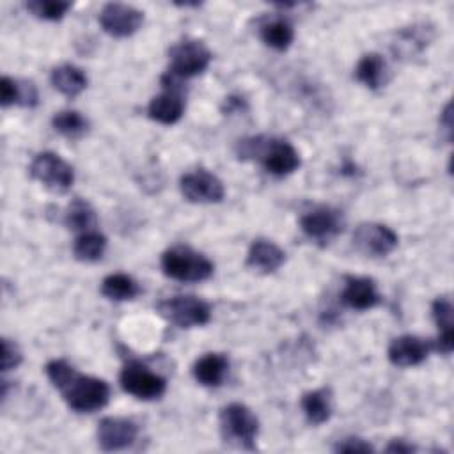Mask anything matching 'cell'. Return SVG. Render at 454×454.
Returning <instances> with one entry per match:
<instances>
[{
    "instance_id": "6da1fadb",
    "label": "cell",
    "mask_w": 454,
    "mask_h": 454,
    "mask_svg": "<svg viewBox=\"0 0 454 454\" xmlns=\"http://www.w3.org/2000/svg\"><path fill=\"white\" fill-rule=\"evenodd\" d=\"M44 371L71 410L78 413H92L108 404L110 387L105 380L82 374L66 360L57 358L50 360Z\"/></svg>"
},
{
    "instance_id": "7a4b0ae2",
    "label": "cell",
    "mask_w": 454,
    "mask_h": 454,
    "mask_svg": "<svg viewBox=\"0 0 454 454\" xmlns=\"http://www.w3.org/2000/svg\"><path fill=\"white\" fill-rule=\"evenodd\" d=\"M238 156L241 160L257 158L262 167L277 177H284L298 170L300 154L287 140L266 138V137H248L238 142Z\"/></svg>"
},
{
    "instance_id": "3957f363",
    "label": "cell",
    "mask_w": 454,
    "mask_h": 454,
    "mask_svg": "<svg viewBox=\"0 0 454 454\" xmlns=\"http://www.w3.org/2000/svg\"><path fill=\"white\" fill-rule=\"evenodd\" d=\"M161 270L167 277L181 282H202L213 275V262L200 252L176 245L161 254Z\"/></svg>"
},
{
    "instance_id": "277c9868",
    "label": "cell",
    "mask_w": 454,
    "mask_h": 454,
    "mask_svg": "<svg viewBox=\"0 0 454 454\" xmlns=\"http://www.w3.org/2000/svg\"><path fill=\"white\" fill-rule=\"evenodd\" d=\"M220 429L225 442L241 449H254L259 434V420L248 406L231 403L220 410Z\"/></svg>"
},
{
    "instance_id": "5b68a950",
    "label": "cell",
    "mask_w": 454,
    "mask_h": 454,
    "mask_svg": "<svg viewBox=\"0 0 454 454\" xmlns=\"http://www.w3.org/2000/svg\"><path fill=\"white\" fill-rule=\"evenodd\" d=\"M158 312L161 317L179 328L204 326L211 319L209 303L193 294H177L161 300L158 303Z\"/></svg>"
},
{
    "instance_id": "8992f818",
    "label": "cell",
    "mask_w": 454,
    "mask_h": 454,
    "mask_svg": "<svg viewBox=\"0 0 454 454\" xmlns=\"http://www.w3.org/2000/svg\"><path fill=\"white\" fill-rule=\"evenodd\" d=\"M213 55L209 48L199 39H183L168 50L170 69L174 76L184 80L200 74L207 69Z\"/></svg>"
},
{
    "instance_id": "52a82bcc",
    "label": "cell",
    "mask_w": 454,
    "mask_h": 454,
    "mask_svg": "<svg viewBox=\"0 0 454 454\" xmlns=\"http://www.w3.org/2000/svg\"><path fill=\"white\" fill-rule=\"evenodd\" d=\"M163 92L154 96L147 105V115L160 124H176L184 114V90L181 87V78L167 73L161 78Z\"/></svg>"
},
{
    "instance_id": "ba28073f",
    "label": "cell",
    "mask_w": 454,
    "mask_h": 454,
    "mask_svg": "<svg viewBox=\"0 0 454 454\" xmlns=\"http://www.w3.org/2000/svg\"><path fill=\"white\" fill-rule=\"evenodd\" d=\"M119 381L124 392L142 401L158 399L167 390V380L140 362H128L121 371Z\"/></svg>"
},
{
    "instance_id": "9c48e42d",
    "label": "cell",
    "mask_w": 454,
    "mask_h": 454,
    "mask_svg": "<svg viewBox=\"0 0 454 454\" xmlns=\"http://www.w3.org/2000/svg\"><path fill=\"white\" fill-rule=\"evenodd\" d=\"M28 172L35 181H39L46 188L59 190V192L67 190L74 181L73 167L51 151L39 153L32 160Z\"/></svg>"
},
{
    "instance_id": "30bf717a",
    "label": "cell",
    "mask_w": 454,
    "mask_h": 454,
    "mask_svg": "<svg viewBox=\"0 0 454 454\" xmlns=\"http://www.w3.org/2000/svg\"><path fill=\"white\" fill-rule=\"evenodd\" d=\"M353 243L362 254L369 257H387L395 250L399 238L385 223L365 222L355 229Z\"/></svg>"
},
{
    "instance_id": "8fae6325",
    "label": "cell",
    "mask_w": 454,
    "mask_h": 454,
    "mask_svg": "<svg viewBox=\"0 0 454 454\" xmlns=\"http://www.w3.org/2000/svg\"><path fill=\"white\" fill-rule=\"evenodd\" d=\"M179 190L186 200L195 204L220 202L225 195L223 183L215 174L204 168H197L193 172L184 174L179 179Z\"/></svg>"
},
{
    "instance_id": "7c38bea8",
    "label": "cell",
    "mask_w": 454,
    "mask_h": 454,
    "mask_svg": "<svg viewBox=\"0 0 454 454\" xmlns=\"http://www.w3.org/2000/svg\"><path fill=\"white\" fill-rule=\"evenodd\" d=\"M144 23V12L133 5L110 2L99 12L101 28L112 37H128Z\"/></svg>"
},
{
    "instance_id": "4fadbf2b",
    "label": "cell",
    "mask_w": 454,
    "mask_h": 454,
    "mask_svg": "<svg viewBox=\"0 0 454 454\" xmlns=\"http://www.w3.org/2000/svg\"><path fill=\"white\" fill-rule=\"evenodd\" d=\"M300 229L316 241H330L344 229V218L339 209L317 206L300 216Z\"/></svg>"
},
{
    "instance_id": "5bb4252c",
    "label": "cell",
    "mask_w": 454,
    "mask_h": 454,
    "mask_svg": "<svg viewBox=\"0 0 454 454\" xmlns=\"http://www.w3.org/2000/svg\"><path fill=\"white\" fill-rule=\"evenodd\" d=\"M138 426L124 417H105L98 424V443L103 450H122L135 443Z\"/></svg>"
},
{
    "instance_id": "9a60e30c",
    "label": "cell",
    "mask_w": 454,
    "mask_h": 454,
    "mask_svg": "<svg viewBox=\"0 0 454 454\" xmlns=\"http://www.w3.org/2000/svg\"><path fill=\"white\" fill-rule=\"evenodd\" d=\"M433 349V344L424 340L417 335H399L395 337L388 346V360L395 367H413L422 364L429 351Z\"/></svg>"
},
{
    "instance_id": "2e32d148",
    "label": "cell",
    "mask_w": 454,
    "mask_h": 454,
    "mask_svg": "<svg viewBox=\"0 0 454 454\" xmlns=\"http://www.w3.org/2000/svg\"><path fill=\"white\" fill-rule=\"evenodd\" d=\"M340 300L353 310H369L381 301L378 286L369 277H348Z\"/></svg>"
},
{
    "instance_id": "e0dca14e",
    "label": "cell",
    "mask_w": 454,
    "mask_h": 454,
    "mask_svg": "<svg viewBox=\"0 0 454 454\" xmlns=\"http://www.w3.org/2000/svg\"><path fill=\"white\" fill-rule=\"evenodd\" d=\"M284 250L275 241L264 238L254 239L247 254V266L264 275L277 271L284 264Z\"/></svg>"
},
{
    "instance_id": "ac0fdd59",
    "label": "cell",
    "mask_w": 454,
    "mask_h": 454,
    "mask_svg": "<svg viewBox=\"0 0 454 454\" xmlns=\"http://www.w3.org/2000/svg\"><path fill=\"white\" fill-rule=\"evenodd\" d=\"M433 319L438 326V337L433 348L443 355L454 349V307L449 296H438L431 307Z\"/></svg>"
},
{
    "instance_id": "d6986e66",
    "label": "cell",
    "mask_w": 454,
    "mask_h": 454,
    "mask_svg": "<svg viewBox=\"0 0 454 454\" xmlns=\"http://www.w3.org/2000/svg\"><path fill=\"white\" fill-rule=\"evenodd\" d=\"M229 372V360L222 353H206L193 364V378L202 387H218Z\"/></svg>"
},
{
    "instance_id": "ffe728a7",
    "label": "cell",
    "mask_w": 454,
    "mask_h": 454,
    "mask_svg": "<svg viewBox=\"0 0 454 454\" xmlns=\"http://www.w3.org/2000/svg\"><path fill=\"white\" fill-rule=\"evenodd\" d=\"M300 404L307 422L312 426H321L332 417V410H333L332 394H330V388L326 387L305 392L301 395Z\"/></svg>"
},
{
    "instance_id": "44dd1931",
    "label": "cell",
    "mask_w": 454,
    "mask_h": 454,
    "mask_svg": "<svg viewBox=\"0 0 454 454\" xmlns=\"http://www.w3.org/2000/svg\"><path fill=\"white\" fill-rule=\"evenodd\" d=\"M51 85L66 98H76L87 87L85 73L74 64H60L51 69Z\"/></svg>"
},
{
    "instance_id": "7402d4cb",
    "label": "cell",
    "mask_w": 454,
    "mask_h": 454,
    "mask_svg": "<svg viewBox=\"0 0 454 454\" xmlns=\"http://www.w3.org/2000/svg\"><path fill=\"white\" fill-rule=\"evenodd\" d=\"M0 103H2V106H9V105L34 106V105H37V89L32 82L2 76Z\"/></svg>"
},
{
    "instance_id": "603a6c76",
    "label": "cell",
    "mask_w": 454,
    "mask_h": 454,
    "mask_svg": "<svg viewBox=\"0 0 454 454\" xmlns=\"http://www.w3.org/2000/svg\"><path fill=\"white\" fill-rule=\"evenodd\" d=\"M387 73H388L387 71V62L376 51L362 55L360 60L356 62V67H355L356 80L360 83H364L367 89H372V90L385 85Z\"/></svg>"
},
{
    "instance_id": "cb8c5ba5",
    "label": "cell",
    "mask_w": 454,
    "mask_h": 454,
    "mask_svg": "<svg viewBox=\"0 0 454 454\" xmlns=\"http://www.w3.org/2000/svg\"><path fill=\"white\" fill-rule=\"evenodd\" d=\"M64 223L67 229L83 234V232H90L96 231V223H98V216L94 207L83 200V199H74L69 202L66 213H64Z\"/></svg>"
},
{
    "instance_id": "d4e9b609",
    "label": "cell",
    "mask_w": 454,
    "mask_h": 454,
    "mask_svg": "<svg viewBox=\"0 0 454 454\" xmlns=\"http://www.w3.org/2000/svg\"><path fill=\"white\" fill-rule=\"evenodd\" d=\"M259 34H261L262 43L277 51L287 50L294 39L293 25L284 18H275V20L264 23L261 27Z\"/></svg>"
},
{
    "instance_id": "484cf974",
    "label": "cell",
    "mask_w": 454,
    "mask_h": 454,
    "mask_svg": "<svg viewBox=\"0 0 454 454\" xmlns=\"http://www.w3.org/2000/svg\"><path fill=\"white\" fill-rule=\"evenodd\" d=\"M140 293L138 284L126 273H112L101 282V294L114 301L133 300Z\"/></svg>"
},
{
    "instance_id": "4316f807",
    "label": "cell",
    "mask_w": 454,
    "mask_h": 454,
    "mask_svg": "<svg viewBox=\"0 0 454 454\" xmlns=\"http://www.w3.org/2000/svg\"><path fill=\"white\" fill-rule=\"evenodd\" d=\"M105 250H106V238L98 231L78 234V238L73 243V255L82 262L99 261Z\"/></svg>"
},
{
    "instance_id": "83f0119b",
    "label": "cell",
    "mask_w": 454,
    "mask_h": 454,
    "mask_svg": "<svg viewBox=\"0 0 454 454\" xmlns=\"http://www.w3.org/2000/svg\"><path fill=\"white\" fill-rule=\"evenodd\" d=\"M51 126L62 137L78 138L89 129V121L76 110H60L53 115Z\"/></svg>"
},
{
    "instance_id": "f1b7e54d",
    "label": "cell",
    "mask_w": 454,
    "mask_h": 454,
    "mask_svg": "<svg viewBox=\"0 0 454 454\" xmlns=\"http://www.w3.org/2000/svg\"><path fill=\"white\" fill-rule=\"evenodd\" d=\"M429 32H431V28H427L426 25H413L410 28L401 30L399 39L395 43L397 51H401L404 55H413L417 51H422L431 39Z\"/></svg>"
},
{
    "instance_id": "f546056e",
    "label": "cell",
    "mask_w": 454,
    "mask_h": 454,
    "mask_svg": "<svg viewBox=\"0 0 454 454\" xmlns=\"http://www.w3.org/2000/svg\"><path fill=\"white\" fill-rule=\"evenodd\" d=\"M27 9L39 20L57 21L62 20L71 9V2L62 0H30L27 2Z\"/></svg>"
},
{
    "instance_id": "4dcf8cb0",
    "label": "cell",
    "mask_w": 454,
    "mask_h": 454,
    "mask_svg": "<svg viewBox=\"0 0 454 454\" xmlns=\"http://www.w3.org/2000/svg\"><path fill=\"white\" fill-rule=\"evenodd\" d=\"M21 351L11 339H2V372L16 369L21 364Z\"/></svg>"
},
{
    "instance_id": "1f68e13d",
    "label": "cell",
    "mask_w": 454,
    "mask_h": 454,
    "mask_svg": "<svg viewBox=\"0 0 454 454\" xmlns=\"http://www.w3.org/2000/svg\"><path fill=\"white\" fill-rule=\"evenodd\" d=\"M374 447L364 440V438H358V436H348V438H342L339 440V443L335 445V452H372Z\"/></svg>"
},
{
    "instance_id": "d6a6232c",
    "label": "cell",
    "mask_w": 454,
    "mask_h": 454,
    "mask_svg": "<svg viewBox=\"0 0 454 454\" xmlns=\"http://www.w3.org/2000/svg\"><path fill=\"white\" fill-rule=\"evenodd\" d=\"M385 450L390 452V454H410V452H415L417 447L411 445L410 442L403 440V438H395V440H392V442L385 447Z\"/></svg>"
},
{
    "instance_id": "836d02e7",
    "label": "cell",
    "mask_w": 454,
    "mask_h": 454,
    "mask_svg": "<svg viewBox=\"0 0 454 454\" xmlns=\"http://www.w3.org/2000/svg\"><path fill=\"white\" fill-rule=\"evenodd\" d=\"M450 110H452V105L447 103L445 108H443V112H442V115H440V124H442L443 129L447 131V138H449V140H450V137H452V114H450Z\"/></svg>"
},
{
    "instance_id": "e575fe53",
    "label": "cell",
    "mask_w": 454,
    "mask_h": 454,
    "mask_svg": "<svg viewBox=\"0 0 454 454\" xmlns=\"http://www.w3.org/2000/svg\"><path fill=\"white\" fill-rule=\"evenodd\" d=\"M243 105H245V99L243 98H225V112L227 114H231V112H234V110H241L243 108Z\"/></svg>"
}]
</instances>
